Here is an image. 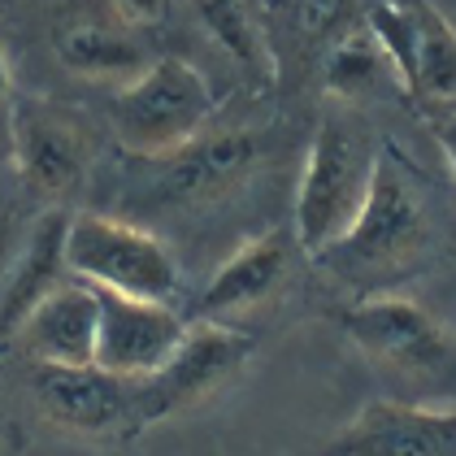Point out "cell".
I'll use <instances>...</instances> for the list:
<instances>
[{
    "label": "cell",
    "mask_w": 456,
    "mask_h": 456,
    "mask_svg": "<svg viewBox=\"0 0 456 456\" xmlns=\"http://www.w3.org/2000/svg\"><path fill=\"white\" fill-rule=\"evenodd\" d=\"M326 456H456V404L370 400L326 444Z\"/></svg>",
    "instance_id": "30bf717a"
},
{
    "label": "cell",
    "mask_w": 456,
    "mask_h": 456,
    "mask_svg": "<svg viewBox=\"0 0 456 456\" xmlns=\"http://www.w3.org/2000/svg\"><path fill=\"white\" fill-rule=\"evenodd\" d=\"M135 383L140 379H118L101 365H36L31 391H36L39 413L87 439H109V435H135L140 413H135Z\"/></svg>",
    "instance_id": "52a82bcc"
},
{
    "label": "cell",
    "mask_w": 456,
    "mask_h": 456,
    "mask_svg": "<svg viewBox=\"0 0 456 456\" xmlns=\"http://www.w3.org/2000/svg\"><path fill=\"white\" fill-rule=\"evenodd\" d=\"M9 148L22 178L44 191V196H66L74 191L87 166H92V131L70 109L53 101H18L13 105V126H9Z\"/></svg>",
    "instance_id": "ba28073f"
},
{
    "label": "cell",
    "mask_w": 456,
    "mask_h": 456,
    "mask_svg": "<svg viewBox=\"0 0 456 456\" xmlns=\"http://www.w3.org/2000/svg\"><path fill=\"white\" fill-rule=\"evenodd\" d=\"M66 231H70L66 209H48L36 217L27 244L9 270V282L0 291V344H13L18 326L61 282V274H66Z\"/></svg>",
    "instance_id": "5bb4252c"
},
{
    "label": "cell",
    "mask_w": 456,
    "mask_h": 456,
    "mask_svg": "<svg viewBox=\"0 0 456 456\" xmlns=\"http://www.w3.org/2000/svg\"><path fill=\"white\" fill-rule=\"evenodd\" d=\"M252 348H256V339L231 322H187L170 361L135 383L140 430L178 418V413L196 409L200 400H209L213 391H222L248 365Z\"/></svg>",
    "instance_id": "8992f818"
},
{
    "label": "cell",
    "mask_w": 456,
    "mask_h": 456,
    "mask_svg": "<svg viewBox=\"0 0 456 456\" xmlns=\"http://www.w3.org/2000/svg\"><path fill=\"white\" fill-rule=\"evenodd\" d=\"M113 135L143 161H166L196 140L213 118L209 78L183 57H157L113 96Z\"/></svg>",
    "instance_id": "277c9868"
},
{
    "label": "cell",
    "mask_w": 456,
    "mask_h": 456,
    "mask_svg": "<svg viewBox=\"0 0 456 456\" xmlns=\"http://www.w3.org/2000/svg\"><path fill=\"white\" fill-rule=\"evenodd\" d=\"M96 330H101L96 287L61 279L18 326L13 344L36 365H96Z\"/></svg>",
    "instance_id": "8fae6325"
},
{
    "label": "cell",
    "mask_w": 456,
    "mask_h": 456,
    "mask_svg": "<svg viewBox=\"0 0 456 456\" xmlns=\"http://www.w3.org/2000/svg\"><path fill=\"white\" fill-rule=\"evenodd\" d=\"M413 9V57L404 70V92L430 109L456 105V27L435 0H409Z\"/></svg>",
    "instance_id": "2e32d148"
},
{
    "label": "cell",
    "mask_w": 456,
    "mask_h": 456,
    "mask_svg": "<svg viewBox=\"0 0 456 456\" xmlns=\"http://www.w3.org/2000/svg\"><path fill=\"white\" fill-rule=\"evenodd\" d=\"M261 161V143L252 131H200L187 148H178L175 157H166V196H183V200H209L222 196L226 187L244 183Z\"/></svg>",
    "instance_id": "4fadbf2b"
},
{
    "label": "cell",
    "mask_w": 456,
    "mask_h": 456,
    "mask_svg": "<svg viewBox=\"0 0 456 456\" xmlns=\"http://www.w3.org/2000/svg\"><path fill=\"white\" fill-rule=\"evenodd\" d=\"M426 118H430V135H435L439 152H444V166H448V175H452V183H456V105L430 109Z\"/></svg>",
    "instance_id": "ffe728a7"
},
{
    "label": "cell",
    "mask_w": 456,
    "mask_h": 456,
    "mask_svg": "<svg viewBox=\"0 0 456 456\" xmlns=\"http://www.w3.org/2000/svg\"><path fill=\"white\" fill-rule=\"evenodd\" d=\"M435 256H439V222L418 170L395 148H379L374 183L356 222L314 261L335 282L352 287L356 300H365L395 291L400 282L421 274Z\"/></svg>",
    "instance_id": "6da1fadb"
},
{
    "label": "cell",
    "mask_w": 456,
    "mask_h": 456,
    "mask_svg": "<svg viewBox=\"0 0 456 456\" xmlns=\"http://www.w3.org/2000/svg\"><path fill=\"white\" fill-rule=\"evenodd\" d=\"M53 53L78 78L118 83V87L140 78L152 66L143 44L126 31V22H105V18H70V22H61L53 31Z\"/></svg>",
    "instance_id": "9a60e30c"
},
{
    "label": "cell",
    "mask_w": 456,
    "mask_h": 456,
    "mask_svg": "<svg viewBox=\"0 0 456 456\" xmlns=\"http://www.w3.org/2000/svg\"><path fill=\"white\" fill-rule=\"evenodd\" d=\"M66 270L78 282L105 287L118 296H135V300L175 305L178 296L175 252L152 231L109 217V213H70Z\"/></svg>",
    "instance_id": "5b68a950"
},
{
    "label": "cell",
    "mask_w": 456,
    "mask_h": 456,
    "mask_svg": "<svg viewBox=\"0 0 456 456\" xmlns=\"http://www.w3.org/2000/svg\"><path fill=\"white\" fill-rule=\"evenodd\" d=\"M13 105H18V92H13V70H9V53L0 44V140L9 143V126H13Z\"/></svg>",
    "instance_id": "7402d4cb"
},
{
    "label": "cell",
    "mask_w": 456,
    "mask_h": 456,
    "mask_svg": "<svg viewBox=\"0 0 456 456\" xmlns=\"http://www.w3.org/2000/svg\"><path fill=\"white\" fill-rule=\"evenodd\" d=\"M374 166H379V148L365 122L352 113V105H330L317 122L296 187L291 235L305 256H322L356 222L374 183Z\"/></svg>",
    "instance_id": "3957f363"
},
{
    "label": "cell",
    "mask_w": 456,
    "mask_h": 456,
    "mask_svg": "<svg viewBox=\"0 0 456 456\" xmlns=\"http://www.w3.org/2000/svg\"><path fill=\"white\" fill-rule=\"evenodd\" d=\"M291 256H296L291 231H265L248 240L244 248H235L205 287L196 305V322H226V317L265 305L291 274Z\"/></svg>",
    "instance_id": "7c38bea8"
},
{
    "label": "cell",
    "mask_w": 456,
    "mask_h": 456,
    "mask_svg": "<svg viewBox=\"0 0 456 456\" xmlns=\"http://www.w3.org/2000/svg\"><path fill=\"white\" fill-rule=\"evenodd\" d=\"M356 352L413 404H456V330L409 296H365L339 314Z\"/></svg>",
    "instance_id": "7a4b0ae2"
},
{
    "label": "cell",
    "mask_w": 456,
    "mask_h": 456,
    "mask_svg": "<svg viewBox=\"0 0 456 456\" xmlns=\"http://www.w3.org/2000/svg\"><path fill=\"white\" fill-rule=\"evenodd\" d=\"M291 31L300 39H335L352 27V0H287Z\"/></svg>",
    "instance_id": "d6986e66"
},
{
    "label": "cell",
    "mask_w": 456,
    "mask_h": 456,
    "mask_svg": "<svg viewBox=\"0 0 456 456\" xmlns=\"http://www.w3.org/2000/svg\"><path fill=\"white\" fill-rule=\"evenodd\" d=\"M322 83L326 92L339 101V105H356V101H370L379 96L387 83L400 87V78L391 70L387 53L379 48V39L370 36L365 22H352L344 36L330 39L326 57H322Z\"/></svg>",
    "instance_id": "e0dca14e"
},
{
    "label": "cell",
    "mask_w": 456,
    "mask_h": 456,
    "mask_svg": "<svg viewBox=\"0 0 456 456\" xmlns=\"http://www.w3.org/2000/svg\"><path fill=\"white\" fill-rule=\"evenodd\" d=\"M196 13H200L205 36H209L256 87H265V83L279 78L274 48H270L265 31L256 27V18L248 13L244 0H196Z\"/></svg>",
    "instance_id": "ac0fdd59"
},
{
    "label": "cell",
    "mask_w": 456,
    "mask_h": 456,
    "mask_svg": "<svg viewBox=\"0 0 456 456\" xmlns=\"http://www.w3.org/2000/svg\"><path fill=\"white\" fill-rule=\"evenodd\" d=\"M101 296V330H96V365L118 379H148L178 348L187 322L175 305L135 300L96 287Z\"/></svg>",
    "instance_id": "9c48e42d"
},
{
    "label": "cell",
    "mask_w": 456,
    "mask_h": 456,
    "mask_svg": "<svg viewBox=\"0 0 456 456\" xmlns=\"http://www.w3.org/2000/svg\"><path fill=\"white\" fill-rule=\"evenodd\" d=\"M109 4H113L118 22H126V27H152L170 13V0H109Z\"/></svg>",
    "instance_id": "44dd1931"
}]
</instances>
